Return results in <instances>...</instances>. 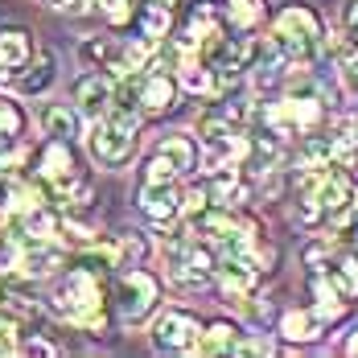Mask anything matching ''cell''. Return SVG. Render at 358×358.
<instances>
[{"mask_svg": "<svg viewBox=\"0 0 358 358\" xmlns=\"http://www.w3.org/2000/svg\"><path fill=\"white\" fill-rule=\"evenodd\" d=\"M198 338H202V325L194 313H185V309H165L157 325H152V342H157V350H169V355H185V350H194L198 346Z\"/></svg>", "mask_w": 358, "mask_h": 358, "instance_id": "52a82bcc", "label": "cell"}, {"mask_svg": "<svg viewBox=\"0 0 358 358\" xmlns=\"http://www.w3.org/2000/svg\"><path fill=\"white\" fill-rule=\"evenodd\" d=\"M251 45L255 41H248V37H222V34H215L206 41V71L215 74L218 87L235 83L251 66Z\"/></svg>", "mask_w": 358, "mask_h": 358, "instance_id": "8992f818", "label": "cell"}, {"mask_svg": "<svg viewBox=\"0 0 358 358\" xmlns=\"http://www.w3.org/2000/svg\"><path fill=\"white\" fill-rule=\"evenodd\" d=\"M227 17H231V25L251 29L264 17V0H227Z\"/></svg>", "mask_w": 358, "mask_h": 358, "instance_id": "d6986e66", "label": "cell"}, {"mask_svg": "<svg viewBox=\"0 0 358 358\" xmlns=\"http://www.w3.org/2000/svg\"><path fill=\"white\" fill-rule=\"evenodd\" d=\"M194 165H198V144L189 136H181V132H173V136H165L157 144L152 157L144 161V181H178Z\"/></svg>", "mask_w": 358, "mask_h": 358, "instance_id": "277c9868", "label": "cell"}, {"mask_svg": "<svg viewBox=\"0 0 358 358\" xmlns=\"http://www.w3.org/2000/svg\"><path fill=\"white\" fill-rule=\"evenodd\" d=\"M173 103H178V83L161 71L144 74L141 87H136V108H141L144 115H165Z\"/></svg>", "mask_w": 358, "mask_h": 358, "instance_id": "30bf717a", "label": "cell"}, {"mask_svg": "<svg viewBox=\"0 0 358 358\" xmlns=\"http://www.w3.org/2000/svg\"><path fill=\"white\" fill-rule=\"evenodd\" d=\"M181 210L185 215H202L206 210V189H185L181 194Z\"/></svg>", "mask_w": 358, "mask_h": 358, "instance_id": "d4e9b609", "label": "cell"}, {"mask_svg": "<svg viewBox=\"0 0 358 358\" xmlns=\"http://www.w3.org/2000/svg\"><path fill=\"white\" fill-rule=\"evenodd\" d=\"M346 355H358V329L350 334V342H346Z\"/></svg>", "mask_w": 358, "mask_h": 358, "instance_id": "f1b7e54d", "label": "cell"}, {"mask_svg": "<svg viewBox=\"0 0 358 358\" xmlns=\"http://www.w3.org/2000/svg\"><path fill=\"white\" fill-rule=\"evenodd\" d=\"M95 4L103 8V17L111 25H128L132 21V0H95Z\"/></svg>", "mask_w": 358, "mask_h": 358, "instance_id": "7402d4cb", "label": "cell"}, {"mask_svg": "<svg viewBox=\"0 0 358 358\" xmlns=\"http://www.w3.org/2000/svg\"><path fill=\"white\" fill-rule=\"evenodd\" d=\"M342 21H346V37H350V45H358V0H346Z\"/></svg>", "mask_w": 358, "mask_h": 358, "instance_id": "484cf974", "label": "cell"}, {"mask_svg": "<svg viewBox=\"0 0 358 358\" xmlns=\"http://www.w3.org/2000/svg\"><path fill=\"white\" fill-rule=\"evenodd\" d=\"M272 41L280 45L288 62H313L322 54V21L305 4H288L272 25Z\"/></svg>", "mask_w": 358, "mask_h": 358, "instance_id": "3957f363", "label": "cell"}, {"mask_svg": "<svg viewBox=\"0 0 358 358\" xmlns=\"http://www.w3.org/2000/svg\"><path fill=\"white\" fill-rule=\"evenodd\" d=\"M235 342H239V329L231 322H215L202 338H198L194 350H202V355H235Z\"/></svg>", "mask_w": 358, "mask_h": 358, "instance_id": "e0dca14e", "label": "cell"}, {"mask_svg": "<svg viewBox=\"0 0 358 358\" xmlns=\"http://www.w3.org/2000/svg\"><path fill=\"white\" fill-rule=\"evenodd\" d=\"M58 8H66V13H87V8H95V0H62Z\"/></svg>", "mask_w": 358, "mask_h": 358, "instance_id": "83f0119b", "label": "cell"}, {"mask_svg": "<svg viewBox=\"0 0 358 358\" xmlns=\"http://www.w3.org/2000/svg\"><path fill=\"white\" fill-rule=\"evenodd\" d=\"M74 103H78V115H87V120L108 115L111 103H115V83H111V74L87 71L74 83Z\"/></svg>", "mask_w": 358, "mask_h": 358, "instance_id": "ba28073f", "label": "cell"}, {"mask_svg": "<svg viewBox=\"0 0 358 358\" xmlns=\"http://www.w3.org/2000/svg\"><path fill=\"white\" fill-rule=\"evenodd\" d=\"M338 248H342V255H358V215L338 231Z\"/></svg>", "mask_w": 358, "mask_h": 358, "instance_id": "603a6c76", "label": "cell"}, {"mask_svg": "<svg viewBox=\"0 0 358 358\" xmlns=\"http://www.w3.org/2000/svg\"><path fill=\"white\" fill-rule=\"evenodd\" d=\"M78 62H83L87 71H108L111 78H115V74H128L124 50H120L115 37H83V41H78Z\"/></svg>", "mask_w": 358, "mask_h": 358, "instance_id": "9c48e42d", "label": "cell"}, {"mask_svg": "<svg viewBox=\"0 0 358 358\" xmlns=\"http://www.w3.org/2000/svg\"><path fill=\"white\" fill-rule=\"evenodd\" d=\"M268 338H239L235 342V355H268Z\"/></svg>", "mask_w": 358, "mask_h": 358, "instance_id": "4316f807", "label": "cell"}, {"mask_svg": "<svg viewBox=\"0 0 358 358\" xmlns=\"http://www.w3.org/2000/svg\"><path fill=\"white\" fill-rule=\"evenodd\" d=\"M136 124H141L136 111L111 108L108 115H99L95 128H91V136H87L91 161L103 165V169H124L132 161V152H136Z\"/></svg>", "mask_w": 358, "mask_h": 358, "instance_id": "7a4b0ae2", "label": "cell"}, {"mask_svg": "<svg viewBox=\"0 0 358 358\" xmlns=\"http://www.w3.org/2000/svg\"><path fill=\"white\" fill-rule=\"evenodd\" d=\"M54 78H58V58L54 54H37L17 71V91L21 95H45L54 87Z\"/></svg>", "mask_w": 358, "mask_h": 358, "instance_id": "7c38bea8", "label": "cell"}, {"mask_svg": "<svg viewBox=\"0 0 358 358\" xmlns=\"http://www.w3.org/2000/svg\"><path fill=\"white\" fill-rule=\"evenodd\" d=\"M21 128H25V111L13 99H0V141H21Z\"/></svg>", "mask_w": 358, "mask_h": 358, "instance_id": "ffe728a7", "label": "cell"}, {"mask_svg": "<svg viewBox=\"0 0 358 358\" xmlns=\"http://www.w3.org/2000/svg\"><path fill=\"white\" fill-rule=\"evenodd\" d=\"M29 58H34V37H29V29L4 25V29H0V66L8 74H17Z\"/></svg>", "mask_w": 358, "mask_h": 358, "instance_id": "4fadbf2b", "label": "cell"}, {"mask_svg": "<svg viewBox=\"0 0 358 358\" xmlns=\"http://www.w3.org/2000/svg\"><path fill=\"white\" fill-rule=\"evenodd\" d=\"M206 198H210V206H222V210H231V206H239V202L248 198V185L235 178L231 169H222V173H218V178L210 181Z\"/></svg>", "mask_w": 358, "mask_h": 358, "instance_id": "2e32d148", "label": "cell"}, {"mask_svg": "<svg viewBox=\"0 0 358 358\" xmlns=\"http://www.w3.org/2000/svg\"><path fill=\"white\" fill-rule=\"evenodd\" d=\"M280 334H285L288 342H313V338H322L317 309H288L285 317H280Z\"/></svg>", "mask_w": 358, "mask_h": 358, "instance_id": "9a60e30c", "label": "cell"}, {"mask_svg": "<svg viewBox=\"0 0 358 358\" xmlns=\"http://www.w3.org/2000/svg\"><path fill=\"white\" fill-rule=\"evenodd\" d=\"M169 25H173V13H169V4H144V13H141V29L148 41H161V37L169 34Z\"/></svg>", "mask_w": 358, "mask_h": 358, "instance_id": "ac0fdd59", "label": "cell"}, {"mask_svg": "<svg viewBox=\"0 0 358 358\" xmlns=\"http://www.w3.org/2000/svg\"><path fill=\"white\" fill-rule=\"evenodd\" d=\"M54 313H62L66 322L83 325V329H103V288H99V276L91 268H74L58 280V292H54Z\"/></svg>", "mask_w": 358, "mask_h": 358, "instance_id": "6da1fadb", "label": "cell"}, {"mask_svg": "<svg viewBox=\"0 0 358 358\" xmlns=\"http://www.w3.org/2000/svg\"><path fill=\"white\" fill-rule=\"evenodd\" d=\"M29 148L21 141H0V173H17V165H25Z\"/></svg>", "mask_w": 358, "mask_h": 358, "instance_id": "44dd1931", "label": "cell"}, {"mask_svg": "<svg viewBox=\"0 0 358 358\" xmlns=\"http://www.w3.org/2000/svg\"><path fill=\"white\" fill-rule=\"evenodd\" d=\"M342 83L350 87V95H358V45H350V54L342 58Z\"/></svg>", "mask_w": 358, "mask_h": 358, "instance_id": "cb8c5ba5", "label": "cell"}, {"mask_svg": "<svg viewBox=\"0 0 358 358\" xmlns=\"http://www.w3.org/2000/svg\"><path fill=\"white\" fill-rule=\"evenodd\" d=\"M157 301H161V288L141 268H132V272H124L115 280V313H120V322H128V325L144 322L157 309Z\"/></svg>", "mask_w": 358, "mask_h": 358, "instance_id": "5b68a950", "label": "cell"}, {"mask_svg": "<svg viewBox=\"0 0 358 358\" xmlns=\"http://www.w3.org/2000/svg\"><path fill=\"white\" fill-rule=\"evenodd\" d=\"M41 4H62V0H41Z\"/></svg>", "mask_w": 358, "mask_h": 358, "instance_id": "4dcf8cb0", "label": "cell"}, {"mask_svg": "<svg viewBox=\"0 0 358 358\" xmlns=\"http://www.w3.org/2000/svg\"><path fill=\"white\" fill-rule=\"evenodd\" d=\"M141 210L152 222H173L181 215V194L173 189V181H144L141 185Z\"/></svg>", "mask_w": 358, "mask_h": 358, "instance_id": "8fae6325", "label": "cell"}, {"mask_svg": "<svg viewBox=\"0 0 358 358\" xmlns=\"http://www.w3.org/2000/svg\"><path fill=\"white\" fill-rule=\"evenodd\" d=\"M37 128L50 141H74L78 136V111L62 108V103H45V108L37 111Z\"/></svg>", "mask_w": 358, "mask_h": 358, "instance_id": "5bb4252c", "label": "cell"}, {"mask_svg": "<svg viewBox=\"0 0 358 358\" xmlns=\"http://www.w3.org/2000/svg\"><path fill=\"white\" fill-rule=\"evenodd\" d=\"M8 78H13V74L4 71V66H0V87H4V83H8Z\"/></svg>", "mask_w": 358, "mask_h": 358, "instance_id": "f546056e", "label": "cell"}]
</instances>
